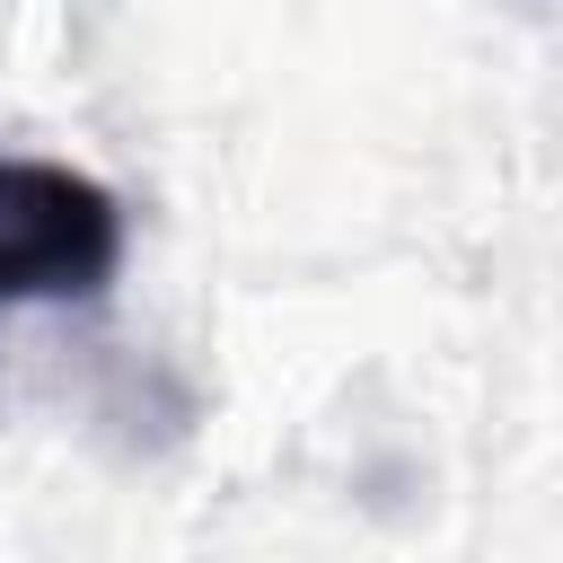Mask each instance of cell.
<instances>
[{
	"instance_id": "6da1fadb",
	"label": "cell",
	"mask_w": 563,
	"mask_h": 563,
	"mask_svg": "<svg viewBox=\"0 0 563 563\" xmlns=\"http://www.w3.org/2000/svg\"><path fill=\"white\" fill-rule=\"evenodd\" d=\"M123 255V211L97 176L0 158V317L26 299H88Z\"/></svg>"
}]
</instances>
